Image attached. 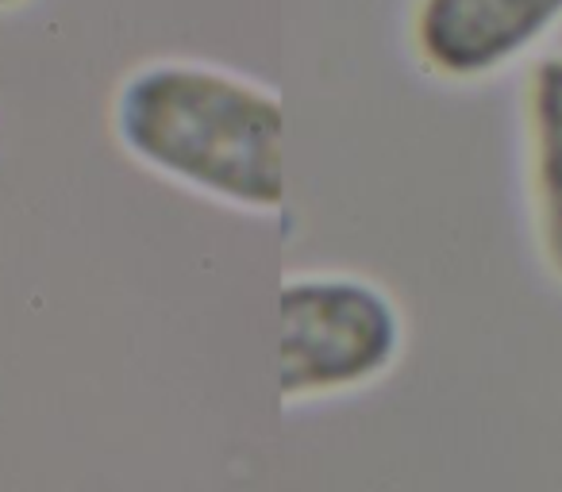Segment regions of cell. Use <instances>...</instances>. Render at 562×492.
Segmentation results:
<instances>
[{
    "instance_id": "obj_5",
    "label": "cell",
    "mask_w": 562,
    "mask_h": 492,
    "mask_svg": "<svg viewBox=\"0 0 562 492\" xmlns=\"http://www.w3.org/2000/svg\"><path fill=\"white\" fill-rule=\"evenodd\" d=\"M16 4H24V0H0V9H16Z\"/></svg>"
},
{
    "instance_id": "obj_1",
    "label": "cell",
    "mask_w": 562,
    "mask_h": 492,
    "mask_svg": "<svg viewBox=\"0 0 562 492\" xmlns=\"http://www.w3.org/2000/svg\"><path fill=\"white\" fill-rule=\"evenodd\" d=\"M112 135L143 170L235 211L290 196L285 108L273 89L209 62L139 66L112 96Z\"/></svg>"
},
{
    "instance_id": "obj_4",
    "label": "cell",
    "mask_w": 562,
    "mask_h": 492,
    "mask_svg": "<svg viewBox=\"0 0 562 492\" xmlns=\"http://www.w3.org/2000/svg\"><path fill=\"white\" fill-rule=\"evenodd\" d=\"M524 139L536 242L562 285V50L531 66L524 85Z\"/></svg>"
},
{
    "instance_id": "obj_3",
    "label": "cell",
    "mask_w": 562,
    "mask_h": 492,
    "mask_svg": "<svg viewBox=\"0 0 562 492\" xmlns=\"http://www.w3.org/2000/svg\"><path fill=\"white\" fill-rule=\"evenodd\" d=\"M562 24V0H420L413 50L447 81H482L524 58Z\"/></svg>"
},
{
    "instance_id": "obj_2",
    "label": "cell",
    "mask_w": 562,
    "mask_h": 492,
    "mask_svg": "<svg viewBox=\"0 0 562 492\" xmlns=\"http://www.w3.org/2000/svg\"><path fill=\"white\" fill-rule=\"evenodd\" d=\"M405 346L401 308L359 274H293L278 293V397L328 400L374 385Z\"/></svg>"
}]
</instances>
